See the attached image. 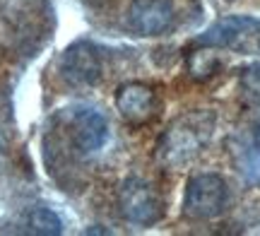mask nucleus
Returning a JSON list of instances; mask_svg holds the SVG:
<instances>
[{
  "label": "nucleus",
  "mask_w": 260,
  "mask_h": 236,
  "mask_svg": "<svg viewBox=\"0 0 260 236\" xmlns=\"http://www.w3.org/2000/svg\"><path fill=\"white\" fill-rule=\"evenodd\" d=\"M217 116L212 111H188L161 132L154 157L167 169H181L200 154L212 140Z\"/></svg>",
  "instance_id": "1"
},
{
  "label": "nucleus",
  "mask_w": 260,
  "mask_h": 236,
  "mask_svg": "<svg viewBox=\"0 0 260 236\" xmlns=\"http://www.w3.org/2000/svg\"><path fill=\"white\" fill-rule=\"evenodd\" d=\"M239 89L248 106H260V63H251L239 75Z\"/></svg>",
  "instance_id": "10"
},
{
  "label": "nucleus",
  "mask_w": 260,
  "mask_h": 236,
  "mask_svg": "<svg viewBox=\"0 0 260 236\" xmlns=\"http://www.w3.org/2000/svg\"><path fill=\"white\" fill-rule=\"evenodd\" d=\"M253 150H255V154L260 157V123L255 125V130H253Z\"/></svg>",
  "instance_id": "11"
},
{
  "label": "nucleus",
  "mask_w": 260,
  "mask_h": 236,
  "mask_svg": "<svg viewBox=\"0 0 260 236\" xmlns=\"http://www.w3.org/2000/svg\"><path fill=\"white\" fill-rule=\"evenodd\" d=\"M70 140L80 154H94L109 140V123L96 109H75L70 116Z\"/></svg>",
  "instance_id": "6"
},
{
  "label": "nucleus",
  "mask_w": 260,
  "mask_h": 236,
  "mask_svg": "<svg viewBox=\"0 0 260 236\" xmlns=\"http://www.w3.org/2000/svg\"><path fill=\"white\" fill-rule=\"evenodd\" d=\"M29 229L34 234H44V236H53L63 231V222L53 210L48 208H37L29 212Z\"/></svg>",
  "instance_id": "9"
},
{
  "label": "nucleus",
  "mask_w": 260,
  "mask_h": 236,
  "mask_svg": "<svg viewBox=\"0 0 260 236\" xmlns=\"http://www.w3.org/2000/svg\"><path fill=\"white\" fill-rule=\"evenodd\" d=\"M104 75L102 51L89 41H75L60 58V77L70 87H92Z\"/></svg>",
  "instance_id": "4"
},
{
  "label": "nucleus",
  "mask_w": 260,
  "mask_h": 236,
  "mask_svg": "<svg viewBox=\"0 0 260 236\" xmlns=\"http://www.w3.org/2000/svg\"><path fill=\"white\" fill-rule=\"evenodd\" d=\"M118 210L135 227H152L164 217V198L149 181L130 176L118 190Z\"/></svg>",
  "instance_id": "2"
},
{
  "label": "nucleus",
  "mask_w": 260,
  "mask_h": 236,
  "mask_svg": "<svg viewBox=\"0 0 260 236\" xmlns=\"http://www.w3.org/2000/svg\"><path fill=\"white\" fill-rule=\"evenodd\" d=\"M219 68H222V58L217 53V48L193 46V51L188 53V73H190V77L198 80V82L210 80L212 75H217Z\"/></svg>",
  "instance_id": "8"
},
{
  "label": "nucleus",
  "mask_w": 260,
  "mask_h": 236,
  "mask_svg": "<svg viewBox=\"0 0 260 236\" xmlns=\"http://www.w3.org/2000/svg\"><path fill=\"white\" fill-rule=\"evenodd\" d=\"M229 190L226 181L217 174H198L188 181L183 195V215L195 222L219 217L226 208Z\"/></svg>",
  "instance_id": "3"
},
{
  "label": "nucleus",
  "mask_w": 260,
  "mask_h": 236,
  "mask_svg": "<svg viewBox=\"0 0 260 236\" xmlns=\"http://www.w3.org/2000/svg\"><path fill=\"white\" fill-rule=\"evenodd\" d=\"M128 24L140 37H159L174 24L171 0H133Z\"/></svg>",
  "instance_id": "7"
},
{
  "label": "nucleus",
  "mask_w": 260,
  "mask_h": 236,
  "mask_svg": "<svg viewBox=\"0 0 260 236\" xmlns=\"http://www.w3.org/2000/svg\"><path fill=\"white\" fill-rule=\"evenodd\" d=\"M116 109L130 125H145L159 114V96L145 82H125L116 92Z\"/></svg>",
  "instance_id": "5"
}]
</instances>
